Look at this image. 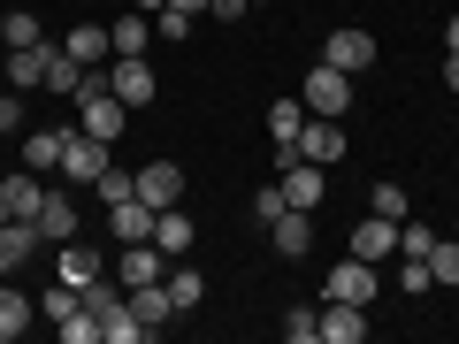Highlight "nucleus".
Wrapping results in <instances>:
<instances>
[{
	"label": "nucleus",
	"mask_w": 459,
	"mask_h": 344,
	"mask_svg": "<svg viewBox=\"0 0 459 344\" xmlns=\"http://www.w3.org/2000/svg\"><path fill=\"white\" fill-rule=\"evenodd\" d=\"M123 115H131V108L108 92V69H92L84 92H77V131H92V138H108V146H115V138H123Z\"/></svg>",
	"instance_id": "nucleus-1"
},
{
	"label": "nucleus",
	"mask_w": 459,
	"mask_h": 344,
	"mask_svg": "<svg viewBox=\"0 0 459 344\" xmlns=\"http://www.w3.org/2000/svg\"><path fill=\"white\" fill-rule=\"evenodd\" d=\"M108 92L123 99V108H153L161 77H153V62H146V54H115V62H108Z\"/></svg>",
	"instance_id": "nucleus-2"
},
{
	"label": "nucleus",
	"mask_w": 459,
	"mask_h": 344,
	"mask_svg": "<svg viewBox=\"0 0 459 344\" xmlns=\"http://www.w3.org/2000/svg\"><path fill=\"white\" fill-rule=\"evenodd\" d=\"M299 99H307V115H344V108H352V69H337V62L307 69Z\"/></svg>",
	"instance_id": "nucleus-3"
},
{
	"label": "nucleus",
	"mask_w": 459,
	"mask_h": 344,
	"mask_svg": "<svg viewBox=\"0 0 459 344\" xmlns=\"http://www.w3.org/2000/svg\"><path fill=\"white\" fill-rule=\"evenodd\" d=\"M376 261H360V253H344L337 268H329V283H322V298H352V306H376Z\"/></svg>",
	"instance_id": "nucleus-4"
},
{
	"label": "nucleus",
	"mask_w": 459,
	"mask_h": 344,
	"mask_svg": "<svg viewBox=\"0 0 459 344\" xmlns=\"http://www.w3.org/2000/svg\"><path fill=\"white\" fill-rule=\"evenodd\" d=\"M161 276H169V253L153 245V237H146V245H123V253H115V283H123V291H138V283H161Z\"/></svg>",
	"instance_id": "nucleus-5"
},
{
	"label": "nucleus",
	"mask_w": 459,
	"mask_h": 344,
	"mask_svg": "<svg viewBox=\"0 0 459 344\" xmlns=\"http://www.w3.org/2000/svg\"><path fill=\"white\" fill-rule=\"evenodd\" d=\"M108 138H92V131H69V153H62V176L69 184H100V168H108Z\"/></svg>",
	"instance_id": "nucleus-6"
},
{
	"label": "nucleus",
	"mask_w": 459,
	"mask_h": 344,
	"mask_svg": "<svg viewBox=\"0 0 459 344\" xmlns=\"http://www.w3.org/2000/svg\"><path fill=\"white\" fill-rule=\"evenodd\" d=\"M322 62H337V69H376V31H360V23H344V31H329V47H322Z\"/></svg>",
	"instance_id": "nucleus-7"
},
{
	"label": "nucleus",
	"mask_w": 459,
	"mask_h": 344,
	"mask_svg": "<svg viewBox=\"0 0 459 344\" xmlns=\"http://www.w3.org/2000/svg\"><path fill=\"white\" fill-rule=\"evenodd\" d=\"M299 153L307 161H344V115H307V131H299Z\"/></svg>",
	"instance_id": "nucleus-8"
},
{
	"label": "nucleus",
	"mask_w": 459,
	"mask_h": 344,
	"mask_svg": "<svg viewBox=\"0 0 459 344\" xmlns=\"http://www.w3.org/2000/svg\"><path fill=\"white\" fill-rule=\"evenodd\" d=\"M299 131H307V99H276V108H268V138H276V168L283 161H291V153H299Z\"/></svg>",
	"instance_id": "nucleus-9"
},
{
	"label": "nucleus",
	"mask_w": 459,
	"mask_h": 344,
	"mask_svg": "<svg viewBox=\"0 0 459 344\" xmlns=\"http://www.w3.org/2000/svg\"><path fill=\"white\" fill-rule=\"evenodd\" d=\"M368 337V306L352 298H322V344H360Z\"/></svg>",
	"instance_id": "nucleus-10"
},
{
	"label": "nucleus",
	"mask_w": 459,
	"mask_h": 344,
	"mask_svg": "<svg viewBox=\"0 0 459 344\" xmlns=\"http://www.w3.org/2000/svg\"><path fill=\"white\" fill-rule=\"evenodd\" d=\"M153 214H161V207H146V199H115V207H108L115 245H146V237H153Z\"/></svg>",
	"instance_id": "nucleus-11"
},
{
	"label": "nucleus",
	"mask_w": 459,
	"mask_h": 344,
	"mask_svg": "<svg viewBox=\"0 0 459 344\" xmlns=\"http://www.w3.org/2000/svg\"><path fill=\"white\" fill-rule=\"evenodd\" d=\"M153 245H161L169 261H184V253L199 245V222H192L184 207H161V214H153Z\"/></svg>",
	"instance_id": "nucleus-12"
},
{
	"label": "nucleus",
	"mask_w": 459,
	"mask_h": 344,
	"mask_svg": "<svg viewBox=\"0 0 459 344\" xmlns=\"http://www.w3.org/2000/svg\"><path fill=\"white\" fill-rule=\"evenodd\" d=\"M138 199H146V207H177L184 199V168L177 161H146L138 168Z\"/></svg>",
	"instance_id": "nucleus-13"
},
{
	"label": "nucleus",
	"mask_w": 459,
	"mask_h": 344,
	"mask_svg": "<svg viewBox=\"0 0 459 344\" xmlns=\"http://www.w3.org/2000/svg\"><path fill=\"white\" fill-rule=\"evenodd\" d=\"M322 176H329L322 161L291 153V161H283V199H291V207H314V199H322Z\"/></svg>",
	"instance_id": "nucleus-14"
},
{
	"label": "nucleus",
	"mask_w": 459,
	"mask_h": 344,
	"mask_svg": "<svg viewBox=\"0 0 459 344\" xmlns=\"http://www.w3.org/2000/svg\"><path fill=\"white\" fill-rule=\"evenodd\" d=\"M268 237H276V253H283V261L314 253V222H307V207H283L276 222H268Z\"/></svg>",
	"instance_id": "nucleus-15"
},
{
	"label": "nucleus",
	"mask_w": 459,
	"mask_h": 344,
	"mask_svg": "<svg viewBox=\"0 0 459 344\" xmlns=\"http://www.w3.org/2000/svg\"><path fill=\"white\" fill-rule=\"evenodd\" d=\"M54 268H62V283H92V276H108V253H92V245H77V237H69V245H54Z\"/></svg>",
	"instance_id": "nucleus-16"
},
{
	"label": "nucleus",
	"mask_w": 459,
	"mask_h": 344,
	"mask_svg": "<svg viewBox=\"0 0 459 344\" xmlns=\"http://www.w3.org/2000/svg\"><path fill=\"white\" fill-rule=\"evenodd\" d=\"M77 237V199L47 192V207H39V245H69Z\"/></svg>",
	"instance_id": "nucleus-17"
},
{
	"label": "nucleus",
	"mask_w": 459,
	"mask_h": 344,
	"mask_svg": "<svg viewBox=\"0 0 459 344\" xmlns=\"http://www.w3.org/2000/svg\"><path fill=\"white\" fill-rule=\"evenodd\" d=\"M0 192H8V214H16V222H39V207H47V184H39V168H16Z\"/></svg>",
	"instance_id": "nucleus-18"
},
{
	"label": "nucleus",
	"mask_w": 459,
	"mask_h": 344,
	"mask_svg": "<svg viewBox=\"0 0 459 344\" xmlns=\"http://www.w3.org/2000/svg\"><path fill=\"white\" fill-rule=\"evenodd\" d=\"M123 298H131V314L146 322V337H161L169 314H177V306H169V283H138V291H123Z\"/></svg>",
	"instance_id": "nucleus-19"
},
{
	"label": "nucleus",
	"mask_w": 459,
	"mask_h": 344,
	"mask_svg": "<svg viewBox=\"0 0 459 344\" xmlns=\"http://www.w3.org/2000/svg\"><path fill=\"white\" fill-rule=\"evenodd\" d=\"M39 253V222H0V276H16Z\"/></svg>",
	"instance_id": "nucleus-20"
},
{
	"label": "nucleus",
	"mask_w": 459,
	"mask_h": 344,
	"mask_svg": "<svg viewBox=\"0 0 459 344\" xmlns=\"http://www.w3.org/2000/svg\"><path fill=\"white\" fill-rule=\"evenodd\" d=\"M31 314H39V298H23L16 283L0 276V344H16L23 329H31Z\"/></svg>",
	"instance_id": "nucleus-21"
},
{
	"label": "nucleus",
	"mask_w": 459,
	"mask_h": 344,
	"mask_svg": "<svg viewBox=\"0 0 459 344\" xmlns=\"http://www.w3.org/2000/svg\"><path fill=\"white\" fill-rule=\"evenodd\" d=\"M352 253H360V261H391V253H398V222H383V214H368V222L352 229Z\"/></svg>",
	"instance_id": "nucleus-22"
},
{
	"label": "nucleus",
	"mask_w": 459,
	"mask_h": 344,
	"mask_svg": "<svg viewBox=\"0 0 459 344\" xmlns=\"http://www.w3.org/2000/svg\"><path fill=\"white\" fill-rule=\"evenodd\" d=\"M47 54L54 47H8V84H16V92H39V84H47Z\"/></svg>",
	"instance_id": "nucleus-23"
},
{
	"label": "nucleus",
	"mask_w": 459,
	"mask_h": 344,
	"mask_svg": "<svg viewBox=\"0 0 459 344\" xmlns=\"http://www.w3.org/2000/svg\"><path fill=\"white\" fill-rule=\"evenodd\" d=\"M100 344H146V322L131 314V298H115V306L100 314Z\"/></svg>",
	"instance_id": "nucleus-24"
},
{
	"label": "nucleus",
	"mask_w": 459,
	"mask_h": 344,
	"mask_svg": "<svg viewBox=\"0 0 459 344\" xmlns=\"http://www.w3.org/2000/svg\"><path fill=\"white\" fill-rule=\"evenodd\" d=\"M108 39H115V54H146L153 47V16H146V8H131V16L108 23Z\"/></svg>",
	"instance_id": "nucleus-25"
},
{
	"label": "nucleus",
	"mask_w": 459,
	"mask_h": 344,
	"mask_svg": "<svg viewBox=\"0 0 459 344\" xmlns=\"http://www.w3.org/2000/svg\"><path fill=\"white\" fill-rule=\"evenodd\" d=\"M62 153H69V131H31L23 138V168H39V176L62 168Z\"/></svg>",
	"instance_id": "nucleus-26"
},
{
	"label": "nucleus",
	"mask_w": 459,
	"mask_h": 344,
	"mask_svg": "<svg viewBox=\"0 0 459 344\" xmlns=\"http://www.w3.org/2000/svg\"><path fill=\"white\" fill-rule=\"evenodd\" d=\"M169 306H177V314H192L199 306V298H207V276H199V268H177V261H169Z\"/></svg>",
	"instance_id": "nucleus-27"
},
{
	"label": "nucleus",
	"mask_w": 459,
	"mask_h": 344,
	"mask_svg": "<svg viewBox=\"0 0 459 344\" xmlns=\"http://www.w3.org/2000/svg\"><path fill=\"white\" fill-rule=\"evenodd\" d=\"M62 47H69V54H77V62H84V69H100V62H108V54H115V39H108V31H100V23H77V31H69V39H62Z\"/></svg>",
	"instance_id": "nucleus-28"
},
{
	"label": "nucleus",
	"mask_w": 459,
	"mask_h": 344,
	"mask_svg": "<svg viewBox=\"0 0 459 344\" xmlns=\"http://www.w3.org/2000/svg\"><path fill=\"white\" fill-rule=\"evenodd\" d=\"M0 39H8V47H47V23H39L31 8H8V16H0Z\"/></svg>",
	"instance_id": "nucleus-29"
},
{
	"label": "nucleus",
	"mask_w": 459,
	"mask_h": 344,
	"mask_svg": "<svg viewBox=\"0 0 459 344\" xmlns=\"http://www.w3.org/2000/svg\"><path fill=\"white\" fill-rule=\"evenodd\" d=\"M92 199H100V207H115V199H138V168H100V184H92Z\"/></svg>",
	"instance_id": "nucleus-30"
},
{
	"label": "nucleus",
	"mask_w": 459,
	"mask_h": 344,
	"mask_svg": "<svg viewBox=\"0 0 459 344\" xmlns=\"http://www.w3.org/2000/svg\"><path fill=\"white\" fill-rule=\"evenodd\" d=\"M368 214H383V222H406V214H413L406 184H376V192H368Z\"/></svg>",
	"instance_id": "nucleus-31"
},
{
	"label": "nucleus",
	"mask_w": 459,
	"mask_h": 344,
	"mask_svg": "<svg viewBox=\"0 0 459 344\" xmlns=\"http://www.w3.org/2000/svg\"><path fill=\"white\" fill-rule=\"evenodd\" d=\"M77 306H84V291H77V283H47V298H39V314H47L54 329H62V322H69Z\"/></svg>",
	"instance_id": "nucleus-32"
},
{
	"label": "nucleus",
	"mask_w": 459,
	"mask_h": 344,
	"mask_svg": "<svg viewBox=\"0 0 459 344\" xmlns=\"http://www.w3.org/2000/svg\"><path fill=\"white\" fill-rule=\"evenodd\" d=\"M437 253V229L429 222H398V261H429Z\"/></svg>",
	"instance_id": "nucleus-33"
},
{
	"label": "nucleus",
	"mask_w": 459,
	"mask_h": 344,
	"mask_svg": "<svg viewBox=\"0 0 459 344\" xmlns=\"http://www.w3.org/2000/svg\"><path fill=\"white\" fill-rule=\"evenodd\" d=\"M283 337H291V344H314V337H322V314H314V306H291V314H283Z\"/></svg>",
	"instance_id": "nucleus-34"
},
{
	"label": "nucleus",
	"mask_w": 459,
	"mask_h": 344,
	"mask_svg": "<svg viewBox=\"0 0 459 344\" xmlns=\"http://www.w3.org/2000/svg\"><path fill=\"white\" fill-rule=\"evenodd\" d=\"M62 344H100V314H92V306H77V314L62 322Z\"/></svg>",
	"instance_id": "nucleus-35"
},
{
	"label": "nucleus",
	"mask_w": 459,
	"mask_h": 344,
	"mask_svg": "<svg viewBox=\"0 0 459 344\" xmlns=\"http://www.w3.org/2000/svg\"><path fill=\"white\" fill-rule=\"evenodd\" d=\"M429 276H437V283H459V245H452V237H437V253H429Z\"/></svg>",
	"instance_id": "nucleus-36"
},
{
	"label": "nucleus",
	"mask_w": 459,
	"mask_h": 344,
	"mask_svg": "<svg viewBox=\"0 0 459 344\" xmlns=\"http://www.w3.org/2000/svg\"><path fill=\"white\" fill-rule=\"evenodd\" d=\"M398 291H406V298L437 291V276H429V261H406V268H398Z\"/></svg>",
	"instance_id": "nucleus-37"
},
{
	"label": "nucleus",
	"mask_w": 459,
	"mask_h": 344,
	"mask_svg": "<svg viewBox=\"0 0 459 344\" xmlns=\"http://www.w3.org/2000/svg\"><path fill=\"white\" fill-rule=\"evenodd\" d=\"M283 207H291V199H283V184H261V192H253V214H261V222H276Z\"/></svg>",
	"instance_id": "nucleus-38"
},
{
	"label": "nucleus",
	"mask_w": 459,
	"mask_h": 344,
	"mask_svg": "<svg viewBox=\"0 0 459 344\" xmlns=\"http://www.w3.org/2000/svg\"><path fill=\"white\" fill-rule=\"evenodd\" d=\"M184 31H192V16H177V8H161V16H153V39H169V47H177Z\"/></svg>",
	"instance_id": "nucleus-39"
},
{
	"label": "nucleus",
	"mask_w": 459,
	"mask_h": 344,
	"mask_svg": "<svg viewBox=\"0 0 459 344\" xmlns=\"http://www.w3.org/2000/svg\"><path fill=\"white\" fill-rule=\"evenodd\" d=\"M207 16H222V23H238V16H253V0H207Z\"/></svg>",
	"instance_id": "nucleus-40"
},
{
	"label": "nucleus",
	"mask_w": 459,
	"mask_h": 344,
	"mask_svg": "<svg viewBox=\"0 0 459 344\" xmlns=\"http://www.w3.org/2000/svg\"><path fill=\"white\" fill-rule=\"evenodd\" d=\"M16 123H23V99H16V92H0V131H16Z\"/></svg>",
	"instance_id": "nucleus-41"
},
{
	"label": "nucleus",
	"mask_w": 459,
	"mask_h": 344,
	"mask_svg": "<svg viewBox=\"0 0 459 344\" xmlns=\"http://www.w3.org/2000/svg\"><path fill=\"white\" fill-rule=\"evenodd\" d=\"M444 92H459V54H444Z\"/></svg>",
	"instance_id": "nucleus-42"
},
{
	"label": "nucleus",
	"mask_w": 459,
	"mask_h": 344,
	"mask_svg": "<svg viewBox=\"0 0 459 344\" xmlns=\"http://www.w3.org/2000/svg\"><path fill=\"white\" fill-rule=\"evenodd\" d=\"M169 8H177V16H207V0H169Z\"/></svg>",
	"instance_id": "nucleus-43"
},
{
	"label": "nucleus",
	"mask_w": 459,
	"mask_h": 344,
	"mask_svg": "<svg viewBox=\"0 0 459 344\" xmlns=\"http://www.w3.org/2000/svg\"><path fill=\"white\" fill-rule=\"evenodd\" d=\"M444 54H459V16H452V23H444Z\"/></svg>",
	"instance_id": "nucleus-44"
},
{
	"label": "nucleus",
	"mask_w": 459,
	"mask_h": 344,
	"mask_svg": "<svg viewBox=\"0 0 459 344\" xmlns=\"http://www.w3.org/2000/svg\"><path fill=\"white\" fill-rule=\"evenodd\" d=\"M131 8H146V16H161V8H169V0H131Z\"/></svg>",
	"instance_id": "nucleus-45"
},
{
	"label": "nucleus",
	"mask_w": 459,
	"mask_h": 344,
	"mask_svg": "<svg viewBox=\"0 0 459 344\" xmlns=\"http://www.w3.org/2000/svg\"><path fill=\"white\" fill-rule=\"evenodd\" d=\"M253 8H268V0H253Z\"/></svg>",
	"instance_id": "nucleus-46"
}]
</instances>
